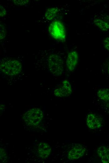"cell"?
Wrapping results in <instances>:
<instances>
[{
  "label": "cell",
  "instance_id": "16",
  "mask_svg": "<svg viewBox=\"0 0 109 163\" xmlns=\"http://www.w3.org/2000/svg\"><path fill=\"white\" fill-rule=\"evenodd\" d=\"M103 45L106 49L109 51V37L106 38L104 39Z\"/></svg>",
  "mask_w": 109,
  "mask_h": 163
},
{
  "label": "cell",
  "instance_id": "18",
  "mask_svg": "<svg viewBox=\"0 0 109 163\" xmlns=\"http://www.w3.org/2000/svg\"><path fill=\"white\" fill-rule=\"evenodd\" d=\"M108 73L109 74V64L108 66Z\"/></svg>",
  "mask_w": 109,
  "mask_h": 163
},
{
  "label": "cell",
  "instance_id": "12",
  "mask_svg": "<svg viewBox=\"0 0 109 163\" xmlns=\"http://www.w3.org/2000/svg\"><path fill=\"white\" fill-rule=\"evenodd\" d=\"M59 12V10L56 8H50L46 11L44 16L45 18L48 20H53Z\"/></svg>",
  "mask_w": 109,
  "mask_h": 163
},
{
  "label": "cell",
  "instance_id": "13",
  "mask_svg": "<svg viewBox=\"0 0 109 163\" xmlns=\"http://www.w3.org/2000/svg\"><path fill=\"white\" fill-rule=\"evenodd\" d=\"M97 94L100 99L109 103V89H101L98 91Z\"/></svg>",
  "mask_w": 109,
  "mask_h": 163
},
{
  "label": "cell",
  "instance_id": "4",
  "mask_svg": "<svg viewBox=\"0 0 109 163\" xmlns=\"http://www.w3.org/2000/svg\"><path fill=\"white\" fill-rule=\"evenodd\" d=\"M48 64L49 71L54 76H58L64 70V62L62 58L56 54H52L48 58Z\"/></svg>",
  "mask_w": 109,
  "mask_h": 163
},
{
  "label": "cell",
  "instance_id": "10",
  "mask_svg": "<svg viewBox=\"0 0 109 163\" xmlns=\"http://www.w3.org/2000/svg\"><path fill=\"white\" fill-rule=\"evenodd\" d=\"M97 153L102 162L109 163V148L101 146L98 149Z\"/></svg>",
  "mask_w": 109,
  "mask_h": 163
},
{
  "label": "cell",
  "instance_id": "2",
  "mask_svg": "<svg viewBox=\"0 0 109 163\" xmlns=\"http://www.w3.org/2000/svg\"><path fill=\"white\" fill-rule=\"evenodd\" d=\"M43 113L41 109L34 108L27 111L23 115V118L26 124L30 126L38 125L41 122Z\"/></svg>",
  "mask_w": 109,
  "mask_h": 163
},
{
  "label": "cell",
  "instance_id": "3",
  "mask_svg": "<svg viewBox=\"0 0 109 163\" xmlns=\"http://www.w3.org/2000/svg\"><path fill=\"white\" fill-rule=\"evenodd\" d=\"M50 34L54 39L64 41L66 38V31L63 23L59 20H54L49 24L48 29Z\"/></svg>",
  "mask_w": 109,
  "mask_h": 163
},
{
  "label": "cell",
  "instance_id": "5",
  "mask_svg": "<svg viewBox=\"0 0 109 163\" xmlns=\"http://www.w3.org/2000/svg\"><path fill=\"white\" fill-rule=\"evenodd\" d=\"M71 85L67 80H64L60 87L54 90V95L57 97H63L70 95L72 92Z\"/></svg>",
  "mask_w": 109,
  "mask_h": 163
},
{
  "label": "cell",
  "instance_id": "15",
  "mask_svg": "<svg viewBox=\"0 0 109 163\" xmlns=\"http://www.w3.org/2000/svg\"><path fill=\"white\" fill-rule=\"evenodd\" d=\"M13 3L18 6L24 5L27 4L29 2V0H13Z\"/></svg>",
  "mask_w": 109,
  "mask_h": 163
},
{
  "label": "cell",
  "instance_id": "11",
  "mask_svg": "<svg viewBox=\"0 0 109 163\" xmlns=\"http://www.w3.org/2000/svg\"><path fill=\"white\" fill-rule=\"evenodd\" d=\"M94 23L100 30L102 31H107L109 29V23L100 18L94 19Z\"/></svg>",
  "mask_w": 109,
  "mask_h": 163
},
{
  "label": "cell",
  "instance_id": "9",
  "mask_svg": "<svg viewBox=\"0 0 109 163\" xmlns=\"http://www.w3.org/2000/svg\"><path fill=\"white\" fill-rule=\"evenodd\" d=\"M87 124L88 126L91 129L100 128L101 126V120L100 118L96 114L91 113L87 115Z\"/></svg>",
  "mask_w": 109,
  "mask_h": 163
},
{
  "label": "cell",
  "instance_id": "17",
  "mask_svg": "<svg viewBox=\"0 0 109 163\" xmlns=\"http://www.w3.org/2000/svg\"><path fill=\"white\" fill-rule=\"evenodd\" d=\"M0 17H3L4 16L6 13V11L5 8L2 6H0Z\"/></svg>",
  "mask_w": 109,
  "mask_h": 163
},
{
  "label": "cell",
  "instance_id": "8",
  "mask_svg": "<svg viewBox=\"0 0 109 163\" xmlns=\"http://www.w3.org/2000/svg\"><path fill=\"white\" fill-rule=\"evenodd\" d=\"M51 151V147L48 143L44 142L39 143L38 146V153L40 157L43 159L47 158Z\"/></svg>",
  "mask_w": 109,
  "mask_h": 163
},
{
  "label": "cell",
  "instance_id": "14",
  "mask_svg": "<svg viewBox=\"0 0 109 163\" xmlns=\"http://www.w3.org/2000/svg\"><path fill=\"white\" fill-rule=\"evenodd\" d=\"M7 156L5 151L3 148L0 149V159L4 162L6 161Z\"/></svg>",
  "mask_w": 109,
  "mask_h": 163
},
{
  "label": "cell",
  "instance_id": "6",
  "mask_svg": "<svg viewBox=\"0 0 109 163\" xmlns=\"http://www.w3.org/2000/svg\"><path fill=\"white\" fill-rule=\"evenodd\" d=\"M86 150V148L82 145H77L69 151L68 157L70 160L77 159L84 154Z\"/></svg>",
  "mask_w": 109,
  "mask_h": 163
},
{
  "label": "cell",
  "instance_id": "1",
  "mask_svg": "<svg viewBox=\"0 0 109 163\" xmlns=\"http://www.w3.org/2000/svg\"><path fill=\"white\" fill-rule=\"evenodd\" d=\"M22 68L21 63L15 59L3 60L0 62L1 71L8 76L17 75L21 71Z\"/></svg>",
  "mask_w": 109,
  "mask_h": 163
},
{
  "label": "cell",
  "instance_id": "7",
  "mask_svg": "<svg viewBox=\"0 0 109 163\" xmlns=\"http://www.w3.org/2000/svg\"><path fill=\"white\" fill-rule=\"evenodd\" d=\"M78 60V53L76 51L70 52L68 54L66 65L69 71H73L77 64Z\"/></svg>",
  "mask_w": 109,
  "mask_h": 163
}]
</instances>
